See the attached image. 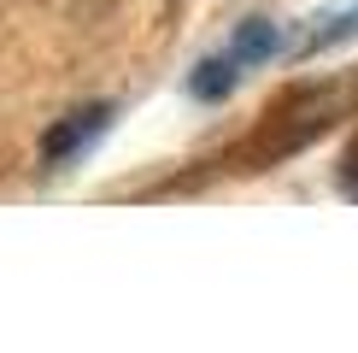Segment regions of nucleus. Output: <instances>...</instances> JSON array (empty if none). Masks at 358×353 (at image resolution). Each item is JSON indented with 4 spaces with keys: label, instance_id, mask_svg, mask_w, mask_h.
I'll use <instances>...</instances> for the list:
<instances>
[{
    "label": "nucleus",
    "instance_id": "1",
    "mask_svg": "<svg viewBox=\"0 0 358 353\" xmlns=\"http://www.w3.org/2000/svg\"><path fill=\"white\" fill-rule=\"evenodd\" d=\"M276 48H282V29H276L271 18H247L241 29H235V41H229V48H223V53H212L200 71H194V95H200V100L229 95V88L241 83V71H247V65H264V59H271Z\"/></svg>",
    "mask_w": 358,
    "mask_h": 353
},
{
    "label": "nucleus",
    "instance_id": "2",
    "mask_svg": "<svg viewBox=\"0 0 358 353\" xmlns=\"http://www.w3.org/2000/svg\"><path fill=\"white\" fill-rule=\"evenodd\" d=\"M106 106H83V112H71L65 124H53L48 130V141H41V159H48V165H59V159H71V153H83L88 141L100 136V130H106Z\"/></svg>",
    "mask_w": 358,
    "mask_h": 353
},
{
    "label": "nucleus",
    "instance_id": "3",
    "mask_svg": "<svg viewBox=\"0 0 358 353\" xmlns=\"http://www.w3.org/2000/svg\"><path fill=\"white\" fill-rule=\"evenodd\" d=\"M352 36H358V0L341 6V12H329V18L306 36V48H335V41H352Z\"/></svg>",
    "mask_w": 358,
    "mask_h": 353
}]
</instances>
